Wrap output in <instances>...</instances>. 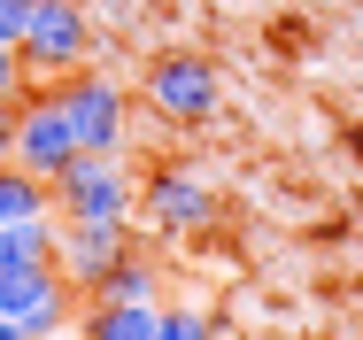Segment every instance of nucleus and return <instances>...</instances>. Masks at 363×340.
I'll use <instances>...</instances> for the list:
<instances>
[{"mask_svg": "<svg viewBox=\"0 0 363 340\" xmlns=\"http://www.w3.org/2000/svg\"><path fill=\"white\" fill-rule=\"evenodd\" d=\"M47 186H55V216H101V224L140 216V170L124 147H77Z\"/></svg>", "mask_w": 363, "mask_h": 340, "instance_id": "f257e3e1", "label": "nucleus"}, {"mask_svg": "<svg viewBox=\"0 0 363 340\" xmlns=\"http://www.w3.org/2000/svg\"><path fill=\"white\" fill-rule=\"evenodd\" d=\"M70 155H77V124L55 101V85H23V101L8 109V163L31 178H55Z\"/></svg>", "mask_w": 363, "mask_h": 340, "instance_id": "f03ea898", "label": "nucleus"}, {"mask_svg": "<svg viewBox=\"0 0 363 340\" xmlns=\"http://www.w3.org/2000/svg\"><path fill=\"white\" fill-rule=\"evenodd\" d=\"M85 47H93V23H85L77 0H31L23 39H16V55H23V77H31V85H55L62 70H77V62H85Z\"/></svg>", "mask_w": 363, "mask_h": 340, "instance_id": "7ed1b4c3", "label": "nucleus"}, {"mask_svg": "<svg viewBox=\"0 0 363 340\" xmlns=\"http://www.w3.org/2000/svg\"><path fill=\"white\" fill-rule=\"evenodd\" d=\"M55 101L70 109L77 147H124V139H132V101H124V85L101 77V70H62V77H55Z\"/></svg>", "mask_w": 363, "mask_h": 340, "instance_id": "20e7f679", "label": "nucleus"}, {"mask_svg": "<svg viewBox=\"0 0 363 340\" xmlns=\"http://www.w3.org/2000/svg\"><path fill=\"white\" fill-rule=\"evenodd\" d=\"M0 309L16 317L23 340H62V325L77 317V286L55 271V263H31V271L0 278Z\"/></svg>", "mask_w": 363, "mask_h": 340, "instance_id": "39448f33", "label": "nucleus"}, {"mask_svg": "<svg viewBox=\"0 0 363 340\" xmlns=\"http://www.w3.org/2000/svg\"><path fill=\"white\" fill-rule=\"evenodd\" d=\"M140 216L162 232V240H186V232H201V224L217 216V194H209L201 170L162 163V170H147V178H140Z\"/></svg>", "mask_w": 363, "mask_h": 340, "instance_id": "423d86ee", "label": "nucleus"}, {"mask_svg": "<svg viewBox=\"0 0 363 340\" xmlns=\"http://www.w3.org/2000/svg\"><path fill=\"white\" fill-rule=\"evenodd\" d=\"M147 101H155V116H170V124H209L224 101L217 70L201 62V55H162V62L147 70Z\"/></svg>", "mask_w": 363, "mask_h": 340, "instance_id": "0eeeda50", "label": "nucleus"}, {"mask_svg": "<svg viewBox=\"0 0 363 340\" xmlns=\"http://www.w3.org/2000/svg\"><path fill=\"white\" fill-rule=\"evenodd\" d=\"M132 248V224H101V216H62V232H55V271L70 278L77 294H93L108 263Z\"/></svg>", "mask_w": 363, "mask_h": 340, "instance_id": "6e6552de", "label": "nucleus"}, {"mask_svg": "<svg viewBox=\"0 0 363 340\" xmlns=\"http://www.w3.org/2000/svg\"><path fill=\"white\" fill-rule=\"evenodd\" d=\"M162 302H108L93 294V309H77V340H155Z\"/></svg>", "mask_w": 363, "mask_h": 340, "instance_id": "1a4fd4ad", "label": "nucleus"}, {"mask_svg": "<svg viewBox=\"0 0 363 340\" xmlns=\"http://www.w3.org/2000/svg\"><path fill=\"white\" fill-rule=\"evenodd\" d=\"M47 209H55V186H47V178H31V170L0 163V224H23V216H47Z\"/></svg>", "mask_w": 363, "mask_h": 340, "instance_id": "9d476101", "label": "nucleus"}, {"mask_svg": "<svg viewBox=\"0 0 363 340\" xmlns=\"http://www.w3.org/2000/svg\"><path fill=\"white\" fill-rule=\"evenodd\" d=\"M93 294H108V302H162V271H155L147 256H132V248H124V256L108 263V278H101Z\"/></svg>", "mask_w": 363, "mask_h": 340, "instance_id": "9b49d317", "label": "nucleus"}, {"mask_svg": "<svg viewBox=\"0 0 363 340\" xmlns=\"http://www.w3.org/2000/svg\"><path fill=\"white\" fill-rule=\"evenodd\" d=\"M155 340H217V325H209V309H162Z\"/></svg>", "mask_w": 363, "mask_h": 340, "instance_id": "f8f14e48", "label": "nucleus"}, {"mask_svg": "<svg viewBox=\"0 0 363 340\" xmlns=\"http://www.w3.org/2000/svg\"><path fill=\"white\" fill-rule=\"evenodd\" d=\"M23 85H31V77H23V55H16V47H0V109H16V101H23Z\"/></svg>", "mask_w": 363, "mask_h": 340, "instance_id": "ddd939ff", "label": "nucleus"}, {"mask_svg": "<svg viewBox=\"0 0 363 340\" xmlns=\"http://www.w3.org/2000/svg\"><path fill=\"white\" fill-rule=\"evenodd\" d=\"M23 16H31V0H0V47L23 39Z\"/></svg>", "mask_w": 363, "mask_h": 340, "instance_id": "4468645a", "label": "nucleus"}]
</instances>
